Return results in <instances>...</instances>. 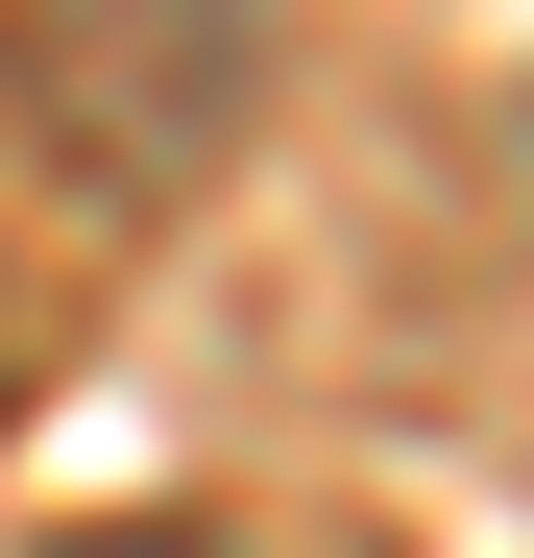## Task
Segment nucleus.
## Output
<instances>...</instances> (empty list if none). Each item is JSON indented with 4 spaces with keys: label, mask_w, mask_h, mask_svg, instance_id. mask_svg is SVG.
<instances>
[{
    "label": "nucleus",
    "mask_w": 534,
    "mask_h": 558,
    "mask_svg": "<svg viewBox=\"0 0 534 558\" xmlns=\"http://www.w3.org/2000/svg\"><path fill=\"white\" fill-rule=\"evenodd\" d=\"M0 98L98 219H170L267 98V0H0Z\"/></svg>",
    "instance_id": "1"
},
{
    "label": "nucleus",
    "mask_w": 534,
    "mask_h": 558,
    "mask_svg": "<svg viewBox=\"0 0 534 558\" xmlns=\"http://www.w3.org/2000/svg\"><path fill=\"white\" fill-rule=\"evenodd\" d=\"M49 558H219V534H170V510H146V534H49Z\"/></svg>",
    "instance_id": "2"
},
{
    "label": "nucleus",
    "mask_w": 534,
    "mask_h": 558,
    "mask_svg": "<svg viewBox=\"0 0 534 558\" xmlns=\"http://www.w3.org/2000/svg\"><path fill=\"white\" fill-rule=\"evenodd\" d=\"M0 413H25V292H0Z\"/></svg>",
    "instance_id": "3"
}]
</instances>
